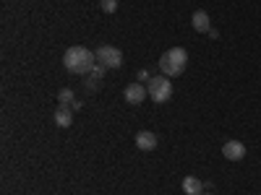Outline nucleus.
Wrapping results in <instances>:
<instances>
[{"label":"nucleus","instance_id":"nucleus-6","mask_svg":"<svg viewBox=\"0 0 261 195\" xmlns=\"http://www.w3.org/2000/svg\"><path fill=\"white\" fill-rule=\"evenodd\" d=\"M222 154H225L227 161H241V159L246 156V146H243L241 141H225Z\"/></svg>","mask_w":261,"mask_h":195},{"label":"nucleus","instance_id":"nucleus-15","mask_svg":"<svg viewBox=\"0 0 261 195\" xmlns=\"http://www.w3.org/2000/svg\"><path fill=\"white\" fill-rule=\"evenodd\" d=\"M68 107H71V110H73V112H76V110H81V102H79V99H73V102H71V104H68Z\"/></svg>","mask_w":261,"mask_h":195},{"label":"nucleus","instance_id":"nucleus-9","mask_svg":"<svg viewBox=\"0 0 261 195\" xmlns=\"http://www.w3.org/2000/svg\"><path fill=\"white\" fill-rule=\"evenodd\" d=\"M183 192L186 195H204V182L199 177L188 175V177H183Z\"/></svg>","mask_w":261,"mask_h":195},{"label":"nucleus","instance_id":"nucleus-11","mask_svg":"<svg viewBox=\"0 0 261 195\" xmlns=\"http://www.w3.org/2000/svg\"><path fill=\"white\" fill-rule=\"evenodd\" d=\"M105 71H107L105 65H99V62H97V65H94V71L89 73V78H86V89H89V91H92V89H97V86L102 83V78H105Z\"/></svg>","mask_w":261,"mask_h":195},{"label":"nucleus","instance_id":"nucleus-3","mask_svg":"<svg viewBox=\"0 0 261 195\" xmlns=\"http://www.w3.org/2000/svg\"><path fill=\"white\" fill-rule=\"evenodd\" d=\"M146 91H149V96L154 99L157 104H165V102H170V96H172V83H170V78L167 76H154L149 81V86H146Z\"/></svg>","mask_w":261,"mask_h":195},{"label":"nucleus","instance_id":"nucleus-10","mask_svg":"<svg viewBox=\"0 0 261 195\" xmlns=\"http://www.w3.org/2000/svg\"><path fill=\"white\" fill-rule=\"evenodd\" d=\"M193 29L199 31V34H209L212 24H209V13L206 11H196L193 13Z\"/></svg>","mask_w":261,"mask_h":195},{"label":"nucleus","instance_id":"nucleus-12","mask_svg":"<svg viewBox=\"0 0 261 195\" xmlns=\"http://www.w3.org/2000/svg\"><path fill=\"white\" fill-rule=\"evenodd\" d=\"M99 8L105 13H115L118 11V0H99Z\"/></svg>","mask_w":261,"mask_h":195},{"label":"nucleus","instance_id":"nucleus-14","mask_svg":"<svg viewBox=\"0 0 261 195\" xmlns=\"http://www.w3.org/2000/svg\"><path fill=\"white\" fill-rule=\"evenodd\" d=\"M139 81H141V83H144V81H151L149 71H139Z\"/></svg>","mask_w":261,"mask_h":195},{"label":"nucleus","instance_id":"nucleus-16","mask_svg":"<svg viewBox=\"0 0 261 195\" xmlns=\"http://www.w3.org/2000/svg\"><path fill=\"white\" fill-rule=\"evenodd\" d=\"M206 195H209V192H206Z\"/></svg>","mask_w":261,"mask_h":195},{"label":"nucleus","instance_id":"nucleus-8","mask_svg":"<svg viewBox=\"0 0 261 195\" xmlns=\"http://www.w3.org/2000/svg\"><path fill=\"white\" fill-rule=\"evenodd\" d=\"M55 122H58V127H71V122H73V110H71L68 104H58Z\"/></svg>","mask_w":261,"mask_h":195},{"label":"nucleus","instance_id":"nucleus-4","mask_svg":"<svg viewBox=\"0 0 261 195\" xmlns=\"http://www.w3.org/2000/svg\"><path fill=\"white\" fill-rule=\"evenodd\" d=\"M97 62L105 65V68H120L123 65V52L118 47H110V45H102L97 50Z\"/></svg>","mask_w":261,"mask_h":195},{"label":"nucleus","instance_id":"nucleus-13","mask_svg":"<svg viewBox=\"0 0 261 195\" xmlns=\"http://www.w3.org/2000/svg\"><path fill=\"white\" fill-rule=\"evenodd\" d=\"M71 102H73V91L71 89H63L58 94V104H71Z\"/></svg>","mask_w":261,"mask_h":195},{"label":"nucleus","instance_id":"nucleus-2","mask_svg":"<svg viewBox=\"0 0 261 195\" xmlns=\"http://www.w3.org/2000/svg\"><path fill=\"white\" fill-rule=\"evenodd\" d=\"M186 62H188V52L183 47H172V50H167L160 57V71L167 78H175V76H180L186 71Z\"/></svg>","mask_w":261,"mask_h":195},{"label":"nucleus","instance_id":"nucleus-5","mask_svg":"<svg viewBox=\"0 0 261 195\" xmlns=\"http://www.w3.org/2000/svg\"><path fill=\"white\" fill-rule=\"evenodd\" d=\"M123 96H125V102H128V104H141V102H144V99L149 96V91H146V86H144L141 81H136V83L125 86Z\"/></svg>","mask_w":261,"mask_h":195},{"label":"nucleus","instance_id":"nucleus-1","mask_svg":"<svg viewBox=\"0 0 261 195\" xmlns=\"http://www.w3.org/2000/svg\"><path fill=\"white\" fill-rule=\"evenodd\" d=\"M63 65L76 76H89L97 65V52L86 50V47H71L63 55Z\"/></svg>","mask_w":261,"mask_h":195},{"label":"nucleus","instance_id":"nucleus-7","mask_svg":"<svg viewBox=\"0 0 261 195\" xmlns=\"http://www.w3.org/2000/svg\"><path fill=\"white\" fill-rule=\"evenodd\" d=\"M136 146L141 151H154L157 148V136L151 133V130H139L136 133Z\"/></svg>","mask_w":261,"mask_h":195}]
</instances>
